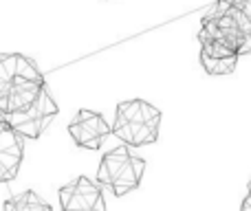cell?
I'll return each mask as SVG.
<instances>
[{
    "label": "cell",
    "instance_id": "12",
    "mask_svg": "<svg viewBox=\"0 0 251 211\" xmlns=\"http://www.w3.org/2000/svg\"><path fill=\"white\" fill-rule=\"evenodd\" d=\"M243 211H251V181L247 187V196H245V200H243Z\"/></svg>",
    "mask_w": 251,
    "mask_h": 211
},
{
    "label": "cell",
    "instance_id": "10",
    "mask_svg": "<svg viewBox=\"0 0 251 211\" xmlns=\"http://www.w3.org/2000/svg\"><path fill=\"white\" fill-rule=\"evenodd\" d=\"M4 209L7 211H51V205L44 198H40L38 191L26 189L22 194L13 196L4 203Z\"/></svg>",
    "mask_w": 251,
    "mask_h": 211
},
{
    "label": "cell",
    "instance_id": "1",
    "mask_svg": "<svg viewBox=\"0 0 251 211\" xmlns=\"http://www.w3.org/2000/svg\"><path fill=\"white\" fill-rule=\"evenodd\" d=\"M44 75L31 57L22 53H0V115L26 110L42 93Z\"/></svg>",
    "mask_w": 251,
    "mask_h": 211
},
{
    "label": "cell",
    "instance_id": "9",
    "mask_svg": "<svg viewBox=\"0 0 251 211\" xmlns=\"http://www.w3.org/2000/svg\"><path fill=\"white\" fill-rule=\"evenodd\" d=\"M4 119H0V183H9L18 176L25 156V141Z\"/></svg>",
    "mask_w": 251,
    "mask_h": 211
},
{
    "label": "cell",
    "instance_id": "8",
    "mask_svg": "<svg viewBox=\"0 0 251 211\" xmlns=\"http://www.w3.org/2000/svg\"><path fill=\"white\" fill-rule=\"evenodd\" d=\"M201 42V66L207 75L221 77V75H231L238 66L240 51L229 44L216 42V40H199Z\"/></svg>",
    "mask_w": 251,
    "mask_h": 211
},
{
    "label": "cell",
    "instance_id": "2",
    "mask_svg": "<svg viewBox=\"0 0 251 211\" xmlns=\"http://www.w3.org/2000/svg\"><path fill=\"white\" fill-rule=\"evenodd\" d=\"M161 110L143 99L122 101L115 112L113 134L128 147H143L159 141Z\"/></svg>",
    "mask_w": 251,
    "mask_h": 211
},
{
    "label": "cell",
    "instance_id": "11",
    "mask_svg": "<svg viewBox=\"0 0 251 211\" xmlns=\"http://www.w3.org/2000/svg\"><path fill=\"white\" fill-rule=\"evenodd\" d=\"M238 2H240V7L245 9V13H247L249 26H251V0H238ZM240 55H251V31H249V38L245 40L243 48H240Z\"/></svg>",
    "mask_w": 251,
    "mask_h": 211
},
{
    "label": "cell",
    "instance_id": "5",
    "mask_svg": "<svg viewBox=\"0 0 251 211\" xmlns=\"http://www.w3.org/2000/svg\"><path fill=\"white\" fill-rule=\"evenodd\" d=\"M60 112V106L57 101L51 97L49 88L44 86L42 93L38 95V99L33 101L26 110L22 112H16V115H9V117H2L18 134H22L25 139H40L42 132L51 125V121L57 117Z\"/></svg>",
    "mask_w": 251,
    "mask_h": 211
},
{
    "label": "cell",
    "instance_id": "3",
    "mask_svg": "<svg viewBox=\"0 0 251 211\" xmlns=\"http://www.w3.org/2000/svg\"><path fill=\"white\" fill-rule=\"evenodd\" d=\"M249 31V18L238 0H218L201 18L199 40H216L240 51Z\"/></svg>",
    "mask_w": 251,
    "mask_h": 211
},
{
    "label": "cell",
    "instance_id": "4",
    "mask_svg": "<svg viewBox=\"0 0 251 211\" xmlns=\"http://www.w3.org/2000/svg\"><path fill=\"white\" fill-rule=\"evenodd\" d=\"M143 172H146V161L130 154L128 145L124 143L101 156L97 181L101 187H108L117 198H122L141 185Z\"/></svg>",
    "mask_w": 251,
    "mask_h": 211
},
{
    "label": "cell",
    "instance_id": "6",
    "mask_svg": "<svg viewBox=\"0 0 251 211\" xmlns=\"http://www.w3.org/2000/svg\"><path fill=\"white\" fill-rule=\"evenodd\" d=\"M69 134L77 147L95 152L104 145L106 137L113 134V125H108V121L100 112L82 108L69 123Z\"/></svg>",
    "mask_w": 251,
    "mask_h": 211
},
{
    "label": "cell",
    "instance_id": "7",
    "mask_svg": "<svg viewBox=\"0 0 251 211\" xmlns=\"http://www.w3.org/2000/svg\"><path fill=\"white\" fill-rule=\"evenodd\" d=\"M60 205L64 211H104L106 200L100 181L88 176H77L60 189Z\"/></svg>",
    "mask_w": 251,
    "mask_h": 211
}]
</instances>
